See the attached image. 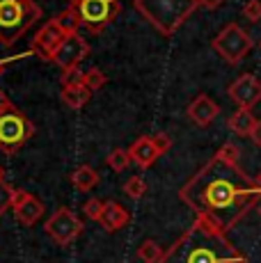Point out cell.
<instances>
[{"instance_id":"cell-1","label":"cell","mask_w":261,"mask_h":263,"mask_svg":"<svg viewBox=\"0 0 261 263\" xmlns=\"http://www.w3.org/2000/svg\"><path fill=\"white\" fill-rule=\"evenodd\" d=\"M179 197L197 217L227 234L261 199V188L238 167V163H227L215 154L202 170L190 176L188 183L179 190Z\"/></svg>"},{"instance_id":"cell-2","label":"cell","mask_w":261,"mask_h":263,"mask_svg":"<svg viewBox=\"0 0 261 263\" xmlns=\"http://www.w3.org/2000/svg\"><path fill=\"white\" fill-rule=\"evenodd\" d=\"M160 263H248L215 224L195 217V222L172 242Z\"/></svg>"},{"instance_id":"cell-3","label":"cell","mask_w":261,"mask_h":263,"mask_svg":"<svg viewBox=\"0 0 261 263\" xmlns=\"http://www.w3.org/2000/svg\"><path fill=\"white\" fill-rule=\"evenodd\" d=\"M133 7L163 37H172L199 7V3L197 0H133Z\"/></svg>"},{"instance_id":"cell-4","label":"cell","mask_w":261,"mask_h":263,"mask_svg":"<svg viewBox=\"0 0 261 263\" xmlns=\"http://www.w3.org/2000/svg\"><path fill=\"white\" fill-rule=\"evenodd\" d=\"M42 16L34 0H0V44L14 46Z\"/></svg>"},{"instance_id":"cell-5","label":"cell","mask_w":261,"mask_h":263,"mask_svg":"<svg viewBox=\"0 0 261 263\" xmlns=\"http://www.w3.org/2000/svg\"><path fill=\"white\" fill-rule=\"evenodd\" d=\"M69 9L78 16L80 28L89 34H101L117 18L122 0H69Z\"/></svg>"},{"instance_id":"cell-6","label":"cell","mask_w":261,"mask_h":263,"mask_svg":"<svg viewBox=\"0 0 261 263\" xmlns=\"http://www.w3.org/2000/svg\"><path fill=\"white\" fill-rule=\"evenodd\" d=\"M34 135V126L16 105L0 115V151L5 154H16L23 144Z\"/></svg>"},{"instance_id":"cell-7","label":"cell","mask_w":261,"mask_h":263,"mask_svg":"<svg viewBox=\"0 0 261 263\" xmlns=\"http://www.w3.org/2000/svg\"><path fill=\"white\" fill-rule=\"evenodd\" d=\"M211 46L215 48V53H218L225 62L238 64V62H243V58L252 50L254 42L238 23H229L215 34Z\"/></svg>"},{"instance_id":"cell-8","label":"cell","mask_w":261,"mask_h":263,"mask_svg":"<svg viewBox=\"0 0 261 263\" xmlns=\"http://www.w3.org/2000/svg\"><path fill=\"white\" fill-rule=\"evenodd\" d=\"M44 231L48 234V238H53L58 245H69L83 234V220L73 213L67 206H60L55 213L44 224Z\"/></svg>"},{"instance_id":"cell-9","label":"cell","mask_w":261,"mask_h":263,"mask_svg":"<svg viewBox=\"0 0 261 263\" xmlns=\"http://www.w3.org/2000/svg\"><path fill=\"white\" fill-rule=\"evenodd\" d=\"M69 34L64 32L62 28L58 25L55 18H51L46 25H42V28L37 30V34H34L32 39V53L39 55V58L44 60V62H51L55 50L62 46V42L67 39Z\"/></svg>"},{"instance_id":"cell-10","label":"cell","mask_w":261,"mask_h":263,"mask_svg":"<svg viewBox=\"0 0 261 263\" xmlns=\"http://www.w3.org/2000/svg\"><path fill=\"white\" fill-rule=\"evenodd\" d=\"M227 94L238 108L252 110L257 103H261V80L252 73H243L227 87Z\"/></svg>"},{"instance_id":"cell-11","label":"cell","mask_w":261,"mask_h":263,"mask_svg":"<svg viewBox=\"0 0 261 263\" xmlns=\"http://www.w3.org/2000/svg\"><path fill=\"white\" fill-rule=\"evenodd\" d=\"M87 53H89L87 42H85V39L76 32V34H69V37L64 39L62 46L55 50L51 62L55 64V67L62 69V71H69V69L78 67V64L87 58Z\"/></svg>"},{"instance_id":"cell-12","label":"cell","mask_w":261,"mask_h":263,"mask_svg":"<svg viewBox=\"0 0 261 263\" xmlns=\"http://www.w3.org/2000/svg\"><path fill=\"white\" fill-rule=\"evenodd\" d=\"M12 209H14V213H16L18 222H21L23 227L37 224V222L42 220V215H44V204L34 195H30L28 190H16Z\"/></svg>"},{"instance_id":"cell-13","label":"cell","mask_w":261,"mask_h":263,"mask_svg":"<svg viewBox=\"0 0 261 263\" xmlns=\"http://www.w3.org/2000/svg\"><path fill=\"white\" fill-rule=\"evenodd\" d=\"M185 115H188V119L193 121L195 126H199V128H204V126H209L211 121L220 115V105L215 103L211 96L207 94H199L197 99L190 101L188 110H185Z\"/></svg>"},{"instance_id":"cell-14","label":"cell","mask_w":261,"mask_h":263,"mask_svg":"<svg viewBox=\"0 0 261 263\" xmlns=\"http://www.w3.org/2000/svg\"><path fill=\"white\" fill-rule=\"evenodd\" d=\"M128 154H130V160L142 170H149L160 158L158 149L154 146L152 135H142V138H138L133 144L128 146Z\"/></svg>"},{"instance_id":"cell-15","label":"cell","mask_w":261,"mask_h":263,"mask_svg":"<svg viewBox=\"0 0 261 263\" xmlns=\"http://www.w3.org/2000/svg\"><path fill=\"white\" fill-rule=\"evenodd\" d=\"M130 222V213L124 206H119L117 201H105V209H103V215L101 220H99V224L103 227L105 231H117L122 229V227H126Z\"/></svg>"},{"instance_id":"cell-16","label":"cell","mask_w":261,"mask_h":263,"mask_svg":"<svg viewBox=\"0 0 261 263\" xmlns=\"http://www.w3.org/2000/svg\"><path fill=\"white\" fill-rule=\"evenodd\" d=\"M60 99H62V103L67 105V108L80 110L89 103L92 92H89L85 85H64V87L60 89Z\"/></svg>"},{"instance_id":"cell-17","label":"cell","mask_w":261,"mask_h":263,"mask_svg":"<svg viewBox=\"0 0 261 263\" xmlns=\"http://www.w3.org/2000/svg\"><path fill=\"white\" fill-rule=\"evenodd\" d=\"M254 124H257V117L252 115V110H245V108H238L232 117H229V121H227L229 130L236 133V135H240V138H245V135L250 138Z\"/></svg>"},{"instance_id":"cell-18","label":"cell","mask_w":261,"mask_h":263,"mask_svg":"<svg viewBox=\"0 0 261 263\" xmlns=\"http://www.w3.org/2000/svg\"><path fill=\"white\" fill-rule=\"evenodd\" d=\"M71 183H73V188L76 190L87 192V190H92L94 185L99 183V172L94 167H89V165H80V167L73 170Z\"/></svg>"},{"instance_id":"cell-19","label":"cell","mask_w":261,"mask_h":263,"mask_svg":"<svg viewBox=\"0 0 261 263\" xmlns=\"http://www.w3.org/2000/svg\"><path fill=\"white\" fill-rule=\"evenodd\" d=\"M138 256L144 263H160V261H163V256H165V250L158 245L156 240L149 238V240H144L142 245L138 247Z\"/></svg>"},{"instance_id":"cell-20","label":"cell","mask_w":261,"mask_h":263,"mask_svg":"<svg viewBox=\"0 0 261 263\" xmlns=\"http://www.w3.org/2000/svg\"><path fill=\"white\" fill-rule=\"evenodd\" d=\"M108 165H110V170H115V172H124L128 167L133 160H130V154H128V149H113L108 154Z\"/></svg>"},{"instance_id":"cell-21","label":"cell","mask_w":261,"mask_h":263,"mask_svg":"<svg viewBox=\"0 0 261 263\" xmlns=\"http://www.w3.org/2000/svg\"><path fill=\"white\" fill-rule=\"evenodd\" d=\"M55 21H58V25L64 30L67 34H76L78 32V28H80V21H78V16L71 12V9H64V12H60L58 16H55Z\"/></svg>"},{"instance_id":"cell-22","label":"cell","mask_w":261,"mask_h":263,"mask_svg":"<svg viewBox=\"0 0 261 263\" xmlns=\"http://www.w3.org/2000/svg\"><path fill=\"white\" fill-rule=\"evenodd\" d=\"M108 83V78H105V73L101 69H89L87 73H85V87L89 89V92H99V89L103 87V85Z\"/></svg>"},{"instance_id":"cell-23","label":"cell","mask_w":261,"mask_h":263,"mask_svg":"<svg viewBox=\"0 0 261 263\" xmlns=\"http://www.w3.org/2000/svg\"><path fill=\"white\" fill-rule=\"evenodd\" d=\"M124 192H126L130 199H140L147 192V183H144L142 176H130L126 183H124Z\"/></svg>"},{"instance_id":"cell-24","label":"cell","mask_w":261,"mask_h":263,"mask_svg":"<svg viewBox=\"0 0 261 263\" xmlns=\"http://www.w3.org/2000/svg\"><path fill=\"white\" fill-rule=\"evenodd\" d=\"M14 195H16V190H14L5 179L0 181V217L5 215V211L14 206Z\"/></svg>"},{"instance_id":"cell-25","label":"cell","mask_w":261,"mask_h":263,"mask_svg":"<svg viewBox=\"0 0 261 263\" xmlns=\"http://www.w3.org/2000/svg\"><path fill=\"white\" fill-rule=\"evenodd\" d=\"M103 209H105V201H103V199H99V197H92V199H87V201H85V206H83L85 215H87L89 220H94V222L101 220Z\"/></svg>"},{"instance_id":"cell-26","label":"cell","mask_w":261,"mask_h":263,"mask_svg":"<svg viewBox=\"0 0 261 263\" xmlns=\"http://www.w3.org/2000/svg\"><path fill=\"white\" fill-rule=\"evenodd\" d=\"M64 85H85V71L78 67L69 69V71H62V87Z\"/></svg>"},{"instance_id":"cell-27","label":"cell","mask_w":261,"mask_h":263,"mask_svg":"<svg viewBox=\"0 0 261 263\" xmlns=\"http://www.w3.org/2000/svg\"><path fill=\"white\" fill-rule=\"evenodd\" d=\"M243 16L252 23L261 21V0H248L243 7Z\"/></svg>"},{"instance_id":"cell-28","label":"cell","mask_w":261,"mask_h":263,"mask_svg":"<svg viewBox=\"0 0 261 263\" xmlns=\"http://www.w3.org/2000/svg\"><path fill=\"white\" fill-rule=\"evenodd\" d=\"M218 156H220V158H222V160H227V163H238V158H240V151H238V146H236V144L227 142V144H222V146H220Z\"/></svg>"},{"instance_id":"cell-29","label":"cell","mask_w":261,"mask_h":263,"mask_svg":"<svg viewBox=\"0 0 261 263\" xmlns=\"http://www.w3.org/2000/svg\"><path fill=\"white\" fill-rule=\"evenodd\" d=\"M152 140H154V146L158 149V154H160V156L167 154V151L172 149V140H170V135H167V133H156V135H152Z\"/></svg>"},{"instance_id":"cell-30","label":"cell","mask_w":261,"mask_h":263,"mask_svg":"<svg viewBox=\"0 0 261 263\" xmlns=\"http://www.w3.org/2000/svg\"><path fill=\"white\" fill-rule=\"evenodd\" d=\"M250 140H252L257 146H261V119H257V124H254L252 133H250Z\"/></svg>"},{"instance_id":"cell-31","label":"cell","mask_w":261,"mask_h":263,"mask_svg":"<svg viewBox=\"0 0 261 263\" xmlns=\"http://www.w3.org/2000/svg\"><path fill=\"white\" fill-rule=\"evenodd\" d=\"M12 101H9L7 99V96H5V92H3V89H0V115H5V112H7V110L9 108H12Z\"/></svg>"},{"instance_id":"cell-32","label":"cell","mask_w":261,"mask_h":263,"mask_svg":"<svg viewBox=\"0 0 261 263\" xmlns=\"http://www.w3.org/2000/svg\"><path fill=\"white\" fill-rule=\"evenodd\" d=\"M197 3H199V7H204V9H218L225 0H197Z\"/></svg>"},{"instance_id":"cell-33","label":"cell","mask_w":261,"mask_h":263,"mask_svg":"<svg viewBox=\"0 0 261 263\" xmlns=\"http://www.w3.org/2000/svg\"><path fill=\"white\" fill-rule=\"evenodd\" d=\"M7 64H9V62H3V60H0V73H3V69L7 67Z\"/></svg>"},{"instance_id":"cell-34","label":"cell","mask_w":261,"mask_h":263,"mask_svg":"<svg viewBox=\"0 0 261 263\" xmlns=\"http://www.w3.org/2000/svg\"><path fill=\"white\" fill-rule=\"evenodd\" d=\"M254 181H257V185L261 188V172H259V176H254Z\"/></svg>"},{"instance_id":"cell-35","label":"cell","mask_w":261,"mask_h":263,"mask_svg":"<svg viewBox=\"0 0 261 263\" xmlns=\"http://www.w3.org/2000/svg\"><path fill=\"white\" fill-rule=\"evenodd\" d=\"M3 176H5V170H3V165H0V181H3Z\"/></svg>"},{"instance_id":"cell-36","label":"cell","mask_w":261,"mask_h":263,"mask_svg":"<svg viewBox=\"0 0 261 263\" xmlns=\"http://www.w3.org/2000/svg\"><path fill=\"white\" fill-rule=\"evenodd\" d=\"M257 213H259V217H261V204H259V209H257Z\"/></svg>"}]
</instances>
